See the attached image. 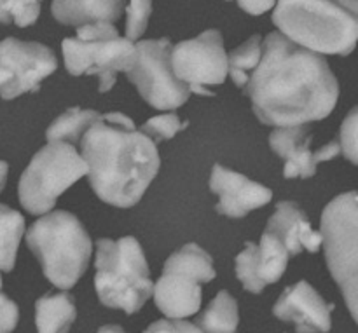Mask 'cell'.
I'll list each match as a JSON object with an SVG mask.
<instances>
[{
  "label": "cell",
  "mask_w": 358,
  "mask_h": 333,
  "mask_svg": "<svg viewBox=\"0 0 358 333\" xmlns=\"http://www.w3.org/2000/svg\"><path fill=\"white\" fill-rule=\"evenodd\" d=\"M87 173L86 159L72 143H48L35 154L21 175L17 187L21 206L31 215L49 213L59 195Z\"/></svg>",
  "instance_id": "cell-8"
},
{
  "label": "cell",
  "mask_w": 358,
  "mask_h": 333,
  "mask_svg": "<svg viewBox=\"0 0 358 333\" xmlns=\"http://www.w3.org/2000/svg\"><path fill=\"white\" fill-rule=\"evenodd\" d=\"M76 316L73 297L66 292H49L35 302V325L38 333H66Z\"/></svg>",
  "instance_id": "cell-19"
},
{
  "label": "cell",
  "mask_w": 358,
  "mask_h": 333,
  "mask_svg": "<svg viewBox=\"0 0 358 333\" xmlns=\"http://www.w3.org/2000/svg\"><path fill=\"white\" fill-rule=\"evenodd\" d=\"M266 230L275 234L285 244L290 257L299 255L303 250L317 253L324 244L322 232L311 229L306 213L292 201H282L276 205L275 215L269 219Z\"/></svg>",
  "instance_id": "cell-17"
},
{
  "label": "cell",
  "mask_w": 358,
  "mask_h": 333,
  "mask_svg": "<svg viewBox=\"0 0 358 333\" xmlns=\"http://www.w3.org/2000/svg\"><path fill=\"white\" fill-rule=\"evenodd\" d=\"M238 321L240 314L236 300L227 292H219L198 318V327L203 333H236Z\"/></svg>",
  "instance_id": "cell-21"
},
{
  "label": "cell",
  "mask_w": 358,
  "mask_h": 333,
  "mask_svg": "<svg viewBox=\"0 0 358 333\" xmlns=\"http://www.w3.org/2000/svg\"><path fill=\"white\" fill-rule=\"evenodd\" d=\"M80 154L94 194L115 208H131L159 171L156 142L121 112L103 117L84 135Z\"/></svg>",
  "instance_id": "cell-2"
},
{
  "label": "cell",
  "mask_w": 358,
  "mask_h": 333,
  "mask_svg": "<svg viewBox=\"0 0 358 333\" xmlns=\"http://www.w3.org/2000/svg\"><path fill=\"white\" fill-rule=\"evenodd\" d=\"M152 13V0H129L126 7V37L136 40L145 31Z\"/></svg>",
  "instance_id": "cell-26"
},
{
  "label": "cell",
  "mask_w": 358,
  "mask_h": 333,
  "mask_svg": "<svg viewBox=\"0 0 358 333\" xmlns=\"http://www.w3.org/2000/svg\"><path fill=\"white\" fill-rule=\"evenodd\" d=\"M334 306L325 302L306 281L289 286L273 307V314L285 323H292L297 333H327L332 328L331 313Z\"/></svg>",
  "instance_id": "cell-14"
},
{
  "label": "cell",
  "mask_w": 358,
  "mask_h": 333,
  "mask_svg": "<svg viewBox=\"0 0 358 333\" xmlns=\"http://www.w3.org/2000/svg\"><path fill=\"white\" fill-rule=\"evenodd\" d=\"M27 244L38 258L45 278L59 290H70L90 264V236L76 215L69 212L48 213L28 229Z\"/></svg>",
  "instance_id": "cell-4"
},
{
  "label": "cell",
  "mask_w": 358,
  "mask_h": 333,
  "mask_svg": "<svg viewBox=\"0 0 358 333\" xmlns=\"http://www.w3.org/2000/svg\"><path fill=\"white\" fill-rule=\"evenodd\" d=\"M322 236L329 271L358 323V192H345L325 206Z\"/></svg>",
  "instance_id": "cell-7"
},
{
  "label": "cell",
  "mask_w": 358,
  "mask_h": 333,
  "mask_svg": "<svg viewBox=\"0 0 358 333\" xmlns=\"http://www.w3.org/2000/svg\"><path fill=\"white\" fill-rule=\"evenodd\" d=\"M143 333H203L198 325L184 320H161L150 325Z\"/></svg>",
  "instance_id": "cell-29"
},
{
  "label": "cell",
  "mask_w": 358,
  "mask_h": 333,
  "mask_svg": "<svg viewBox=\"0 0 358 333\" xmlns=\"http://www.w3.org/2000/svg\"><path fill=\"white\" fill-rule=\"evenodd\" d=\"M273 23L317 54L348 56L358 42V0H278Z\"/></svg>",
  "instance_id": "cell-3"
},
{
  "label": "cell",
  "mask_w": 358,
  "mask_h": 333,
  "mask_svg": "<svg viewBox=\"0 0 358 333\" xmlns=\"http://www.w3.org/2000/svg\"><path fill=\"white\" fill-rule=\"evenodd\" d=\"M126 0H52L51 14L58 23L86 27L94 23H114L121 17Z\"/></svg>",
  "instance_id": "cell-18"
},
{
  "label": "cell",
  "mask_w": 358,
  "mask_h": 333,
  "mask_svg": "<svg viewBox=\"0 0 358 333\" xmlns=\"http://www.w3.org/2000/svg\"><path fill=\"white\" fill-rule=\"evenodd\" d=\"M98 333H126V332L122 330L119 325H105V327H101L100 330H98Z\"/></svg>",
  "instance_id": "cell-32"
},
{
  "label": "cell",
  "mask_w": 358,
  "mask_h": 333,
  "mask_svg": "<svg viewBox=\"0 0 358 333\" xmlns=\"http://www.w3.org/2000/svg\"><path fill=\"white\" fill-rule=\"evenodd\" d=\"M210 188L219 195L217 212L231 219H243L252 209L268 205L273 198L268 187L220 164L213 166Z\"/></svg>",
  "instance_id": "cell-15"
},
{
  "label": "cell",
  "mask_w": 358,
  "mask_h": 333,
  "mask_svg": "<svg viewBox=\"0 0 358 333\" xmlns=\"http://www.w3.org/2000/svg\"><path fill=\"white\" fill-rule=\"evenodd\" d=\"M94 290L103 306L135 314L154 295L149 265L138 241L131 236L96 241Z\"/></svg>",
  "instance_id": "cell-5"
},
{
  "label": "cell",
  "mask_w": 358,
  "mask_h": 333,
  "mask_svg": "<svg viewBox=\"0 0 358 333\" xmlns=\"http://www.w3.org/2000/svg\"><path fill=\"white\" fill-rule=\"evenodd\" d=\"M236 2L245 13L252 14V16H259V14L268 13L273 7H276L278 0H236Z\"/></svg>",
  "instance_id": "cell-31"
},
{
  "label": "cell",
  "mask_w": 358,
  "mask_h": 333,
  "mask_svg": "<svg viewBox=\"0 0 358 333\" xmlns=\"http://www.w3.org/2000/svg\"><path fill=\"white\" fill-rule=\"evenodd\" d=\"M65 68L70 75H98L100 93L114 87L119 72H131L138 59V47L121 37L112 23H94L77 28L76 37L62 44Z\"/></svg>",
  "instance_id": "cell-6"
},
{
  "label": "cell",
  "mask_w": 358,
  "mask_h": 333,
  "mask_svg": "<svg viewBox=\"0 0 358 333\" xmlns=\"http://www.w3.org/2000/svg\"><path fill=\"white\" fill-rule=\"evenodd\" d=\"M173 70L196 94L213 96L208 86H217L229 73V54L224 49L219 30H206L189 40L173 45Z\"/></svg>",
  "instance_id": "cell-10"
},
{
  "label": "cell",
  "mask_w": 358,
  "mask_h": 333,
  "mask_svg": "<svg viewBox=\"0 0 358 333\" xmlns=\"http://www.w3.org/2000/svg\"><path fill=\"white\" fill-rule=\"evenodd\" d=\"M58 68L56 56L48 45L7 37L0 45V93L13 100L37 91L42 80Z\"/></svg>",
  "instance_id": "cell-11"
},
{
  "label": "cell",
  "mask_w": 358,
  "mask_h": 333,
  "mask_svg": "<svg viewBox=\"0 0 358 333\" xmlns=\"http://www.w3.org/2000/svg\"><path fill=\"white\" fill-rule=\"evenodd\" d=\"M273 152L285 161V178H311L317 173V166L343 154L341 143L332 140L318 150H311V133L306 126L276 128L269 136Z\"/></svg>",
  "instance_id": "cell-12"
},
{
  "label": "cell",
  "mask_w": 358,
  "mask_h": 333,
  "mask_svg": "<svg viewBox=\"0 0 358 333\" xmlns=\"http://www.w3.org/2000/svg\"><path fill=\"white\" fill-rule=\"evenodd\" d=\"M201 285L194 276L164 269L154 288L157 309L170 320L192 316L201 307Z\"/></svg>",
  "instance_id": "cell-16"
},
{
  "label": "cell",
  "mask_w": 358,
  "mask_h": 333,
  "mask_svg": "<svg viewBox=\"0 0 358 333\" xmlns=\"http://www.w3.org/2000/svg\"><path fill=\"white\" fill-rule=\"evenodd\" d=\"M245 91L259 121L275 128L322 121L339 98L327 59L280 31L264 38V56Z\"/></svg>",
  "instance_id": "cell-1"
},
{
  "label": "cell",
  "mask_w": 358,
  "mask_h": 333,
  "mask_svg": "<svg viewBox=\"0 0 358 333\" xmlns=\"http://www.w3.org/2000/svg\"><path fill=\"white\" fill-rule=\"evenodd\" d=\"M290 253L275 234L264 230L261 244L248 241L245 250L236 257V276L252 293H259L268 285L278 281L285 272Z\"/></svg>",
  "instance_id": "cell-13"
},
{
  "label": "cell",
  "mask_w": 358,
  "mask_h": 333,
  "mask_svg": "<svg viewBox=\"0 0 358 333\" xmlns=\"http://www.w3.org/2000/svg\"><path fill=\"white\" fill-rule=\"evenodd\" d=\"M262 56H264V38L261 35H252L240 47L229 52V75L238 87L241 89L247 87L250 77L261 65Z\"/></svg>",
  "instance_id": "cell-22"
},
{
  "label": "cell",
  "mask_w": 358,
  "mask_h": 333,
  "mask_svg": "<svg viewBox=\"0 0 358 333\" xmlns=\"http://www.w3.org/2000/svg\"><path fill=\"white\" fill-rule=\"evenodd\" d=\"M101 117H103V115L98 114L96 110H91V108H69V110L63 112L58 119L52 121V124L49 126L48 131H45V138H48L49 143L66 142L76 145V143L83 142L84 135H86Z\"/></svg>",
  "instance_id": "cell-20"
},
{
  "label": "cell",
  "mask_w": 358,
  "mask_h": 333,
  "mask_svg": "<svg viewBox=\"0 0 358 333\" xmlns=\"http://www.w3.org/2000/svg\"><path fill=\"white\" fill-rule=\"evenodd\" d=\"M185 124L178 119L177 114H163L157 117L149 119L145 124L142 126V133H145L149 138L154 142H163V140H170L177 135L180 129H184Z\"/></svg>",
  "instance_id": "cell-27"
},
{
  "label": "cell",
  "mask_w": 358,
  "mask_h": 333,
  "mask_svg": "<svg viewBox=\"0 0 358 333\" xmlns=\"http://www.w3.org/2000/svg\"><path fill=\"white\" fill-rule=\"evenodd\" d=\"M42 0H0V20L24 28L34 24L41 14Z\"/></svg>",
  "instance_id": "cell-25"
},
{
  "label": "cell",
  "mask_w": 358,
  "mask_h": 333,
  "mask_svg": "<svg viewBox=\"0 0 358 333\" xmlns=\"http://www.w3.org/2000/svg\"><path fill=\"white\" fill-rule=\"evenodd\" d=\"M138 59L128 72V79L150 107L157 110H175L191 96V87L177 77L171 63L173 45L170 38L140 40Z\"/></svg>",
  "instance_id": "cell-9"
},
{
  "label": "cell",
  "mask_w": 358,
  "mask_h": 333,
  "mask_svg": "<svg viewBox=\"0 0 358 333\" xmlns=\"http://www.w3.org/2000/svg\"><path fill=\"white\" fill-rule=\"evenodd\" d=\"M343 156L358 166V105L346 115L339 131Z\"/></svg>",
  "instance_id": "cell-28"
},
{
  "label": "cell",
  "mask_w": 358,
  "mask_h": 333,
  "mask_svg": "<svg viewBox=\"0 0 358 333\" xmlns=\"http://www.w3.org/2000/svg\"><path fill=\"white\" fill-rule=\"evenodd\" d=\"M164 269H173V271L185 272L201 283H210L215 278V269H213V260L201 246L194 243H189L185 246L178 248L166 262Z\"/></svg>",
  "instance_id": "cell-23"
},
{
  "label": "cell",
  "mask_w": 358,
  "mask_h": 333,
  "mask_svg": "<svg viewBox=\"0 0 358 333\" xmlns=\"http://www.w3.org/2000/svg\"><path fill=\"white\" fill-rule=\"evenodd\" d=\"M24 232V219L7 205L0 206V237H2V271H13L16 253Z\"/></svg>",
  "instance_id": "cell-24"
},
{
  "label": "cell",
  "mask_w": 358,
  "mask_h": 333,
  "mask_svg": "<svg viewBox=\"0 0 358 333\" xmlns=\"http://www.w3.org/2000/svg\"><path fill=\"white\" fill-rule=\"evenodd\" d=\"M17 306L2 293V333H10L17 325Z\"/></svg>",
  "instance_id": "cell-30"
}]
</instances>
